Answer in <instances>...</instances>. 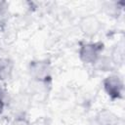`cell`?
I'll return each mask as SVG.
<instances>
[{
	"label": "cell",
	"mask_w": 125,
	"mask_h": 125,
	"mask_svg": "<svg viewBox=\"0 0 125 125\" xmlns=\"http://www.w3.org/2000/svg\"><path fill=\"white\" fill-rule=\"evenodd\" d=\"M97 122L100 125H117L118 118L108 110H103L97 115Z\"/></svg>",
	"instance_id": "4"
},
{
	"label": "cell",
	"mask_w": 125,
	"mask_h": 125,
	"mask_svg": "<svg viewBox=\"0 0 125 125\" xmlns=\"http://www.w3.org/2000/svg\"><path fill=\"white\" fill-rule=\"evenodd\" d=\"M12 72V62L8 59H0V78L7 79Z\"/></svg>",
	"instance_id": "5"
},
{
	"label": "cell",
	"mask_w": 125,
	"mask_h": 125,
	"mask_svg": "<svg viewBox=\"0 0 125 125\" xmlns=\"http://www.w3.org/2000/svg\"><path fill=\"white\" fill-rule=\"evenodd\" d=\"M3 107H4V93L0 89V113L3 110Z\"/></svg>",
	"instance_id": "7"
},
{
	"label": "cell",
	"mask_w": 125,
	"mask_h": 125,
	"mask_svg": "<svg viewBox=\"0 0 125 125\" xmlns=\"http://www.w3.org/2000/svg\"><path fill=\"white\" fill-rule=\"evenodd\" d=\"M30 71L39 80H46L50 77V66L47 62H33L30 64Z\"/></svg>",
	"instance_id": "3"
},
{
	"label": "cell",
	"mask_w": 125,
	"mask_h": 125,
	"mask_svg": "<svg viewBox=\"0 0 125 125\" xmlns=\"http://www.w3.org/2000/svg\"><path fill=\"white\" fill-rule=\"evenodd\" d=\"M104 89L112 99H119L123 93V82L117 75H110L104 81Z\"/></svg>",
	"instance_id": "2"
},
{
	"label": "cell",
	"mask_w": 125,
	"mask_h": 125,
	"mask_svg": "<svg viewBox=\"0 0 125 125\" xmlns=\"http://www.w3.org/2000/svg\"><path fill=\"white\" fill-rule=\"evenodd\" d=\"M104 45L102 43H88L81 47L80 49V58L83 62L91 63L96 62L100 57V54L103 50Z\"/></svg>",
	"instance_id": "1"
},
{
	"label": "cell",
	"mask_w": 125,
	"mask_h": 125,
	"mask_svg": "<svg viewBox=\"0 0 125 125\" xmlns=\"http://www.w3.org/2000/svg\"><path fill=\"white\" fill-rule=\"evenodd\" d=\"M84 25V30L87 33H95L99 27V22L96 19L87 18L85 19V22H82Z\"/></svg>",
	"instance_id": "6"
}]
</instances>
